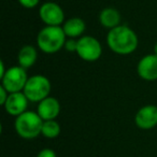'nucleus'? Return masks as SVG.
<instances>
[{
    "instance_id": "6ab92c4d",
    "label": "nucleus",
    "mask_w": 157,
    "mask_h": 157,
    "mask_svg": "<svg viewBox=\"0 0 157 157\" xmlns=\"http://www.w3.org/2000/svg\"><path fill=\"white\" fill-rule=\"evenodd\" d=\"M10 93L8 92L7 90H6L5 87H3L2 85L0 86V105H3L6 103V101H7L8 97H9Z\"/></svg>"
},
{
    "instance_id": "a211bd4d",
    "label": "nucleus",
    "mask_w": 157,
    "mask_h": 157,
    "mask_svg": "<svg viewBox=\"0 0 157 157\" xmlns=\"http://www.w3.org/2000/svg\"><path fill=\"white\" fill-rule=\"evenodd\" d=\"M37 157H57V155L52 148H43L38 153Z\"/></svg>"
},
{
    "instance_id": "9b49d317",
    "label": "nucleus",
    "mask_w": 157,
    "mask_h": 157,
    "mask_svg": "<svg viewBox=\"0 0 157 157\" xmlns=\"http://www.w3.org/2000/svg\"><path fill=\"white\" fill-rule=\"evenodd\" d=\"M37 113L43 121L55 120L60 113V103L56 98L48 96L38 103Z\"/></svg>"
},
{
    "instance_id": "39448f33",
    "label": "nucleus",
    "mask_w": 157,
    "mask_h": 157,
    "mask_svg": "<svg viewBox=\"0 0 157 157\" xmlns=\"http://www.w3.org/2000/svg\"><path fill=\"white\" fill-rule=\"evenodd\" d=\"M28 78L26 69L22 68L21 66H13L7 69L6 74L1 78V85L10 94L23 92Z\"/></svg>"
},
{
    "instance_id": "9d476101",
    "label": "nucleus",
    "mask_w": 157,
    "mask_h": 157,
    "mask_svg": "<svg viewBox=\"0 0 157 157\" xmlns=\"http://www.w3.org/2000/svg\"><path fill=\"white\" fill-rule=\"evenodd\" d=\"M28 102L29 100L23 92L12 93V94L9 95L3 107H5V110L7 111L8 114L17 117L21 114L27 111Z\"/></svg>"
},
{
    "instance_id": "f8f14e48",
    "label": "nucleus",
    "mask_w": 157,
    "mask_h": 157,
    "mask_svg": "<svg viewBox=\"0 0 157 157\" xmlns=\"http://www.w3.org/2000/svg\"><path fill=\"white\" fill-rule=\"evenodd\" d=\"M63 29L65 31V35L67 38H71V39H76V38L83 37V33H85L86 24L84 20L81 17L74 16L69 20H67L63 24Z\"/></svg>"
},
{
    "instance_id": "2eb2a0df",
    "label": "nucleus",
    "mask_w": 157,
    "mask_h": 157,
    "mask_svg": "<svg viewBox=\"0 0 157 157\" xmlns=\"http://www.w3.org/2000/svg\"><path fill=\"white\" fill-rule=\"evenodd\" d=\"M60 125L57 121H43L41 135L48 139H55L60 135Z\"/></svg>"
},
{
    "instance_id": "f257e3e1",
    "label": "nucleus",
    "mask_w": 157,
    "mask_h": 157,
    "mask_svg": "<svg viewBox=\"0 0 157 157\" xmlns=\"http://www.w3.org/2000/svg\"><path fill=\"white\" fill-rule=\"evenodd\" d=\"M107 43L113 53L118 55H129L138 48V36L126 25H120L109 30Z\"/></svg>"
},
{
    "instance_id": "1a4fd4ad",
    "label": "nucleus",
    "mask_w": 157,
    "mask_h": 157,
    "mask_svg": "<svg viewBox=\"0 0 157 157\" xmlns=\"http://www.w3.org/2000/svg\"><path fill=\"white\" fill-rule=\"evenodd\" d=\"M138 75L145 81L157 80V55L148 54L143 56L137 65Z\"/></svg>"
},
{
    "instance_id": "412c9836",
    "label": "nucleus",
    "mask_w": 157,
    "mask_h": 157,
    "mask_svg": "<svg viewBox=\"0 0 157 157\" xmlns=\"http://www.w3.org/2000/svg\"><path fill=\"white\" fill-rule=\"evenodd\" d=\"M154 54L157 55V43H155V45H154Z\"/></svg>"
},
{
    "instance_id": "aec40b11",
    "label": "nucleus",
    "mask_w": 157,
    "mask_h": 157,
    "mask_svg": "<svg viewBox=\"0 0 157 157\" xmlns=\"http://www.w3.org/2000/svg\"><path fill=\"white\" fill-rule=\"evenodd\" d=\"M6 72H7V70H6V67H5V63L1 60L0 61V78L5 75Z\"/></svg>"
},
{
    "instance_id": "423d86ee",
    "label": "nucleus",
    "mask_w": 157,
    "mask_h": 157,
    "mask_svg": "<svg viewBox=\"0 0 157 157\" xmlns=\"http://www.w3.org/2000/svg\"><path fill=\"white\" fill-rule=\"evenodd\" d=\"M76 54L81 59L88 63L98 60L102 55V46L98 39L92 36H83L78 39Z\"/></svg>"
},
{
    "instance_id": "7ed1b4c3",
    "label": "nucleus",
    "mask_w": 157,
    "mask_h": 157,
    "mask_svg": "<svg viewBox=\"0 0 157 157\" xmlns=\"http://www.w3.org/2000/svg\"><path fill=\"white\" fill-rule=\"evenodd\" d=\"M43 120L37 112L26 111L15 118L14 128L21 138L31 140L41 135Z\"/></svg>"
},
{
    "instance_id": "dca6fc26",
    "label": "nucleus",
    "mask_w": 157,
    "mask_h": 157,
    "mask_svg": "<svg viewBox=\"0 0 157 157\" xmlns=\"http://www.w3.org/2000/svg\"><path fill=\"white\" fill-rule=\"evenodd\" d=\"M63 48L70 53H76V48H78V40L71 39V38H67Z\"/></svg>"
},
{
    "instance_id": "ddd939ff",
    "label": "nucleus",
    "mask_w": 157,
    "mask_h": 157,
    "mask_svg": "<svg viewBox=\"0 0 157 157\" xmlns=\"http://www.w3.org/2000/svg\"><path fill=\"white\" fill-rule=\"evenodd\" d=\"M99 22L102 27L111 30L121 25V14L115 8H105L99 14Z\"/></svg>"
},
{
    "instance_id": "4468645a",
    "label": "nucleus",
    "mask_w": 157,
    "mask_h": 157,
    "mask_svg": "<svg viewBox=\"0 0 157 157\" xmlns=\"http://www.w3.org/2000/svg\"><path fill=\"white\" fill-rule=\"evenodd\" d=\"M38 53L35 46L33 45H24L20 50L17 54V61L18 66H21L24 69L33 67L35 63L37 61Z\"/></svg>"
},
{
    "instance_id": "20e7f679",
    "label": "nucleus",
    "mask_w": 157,
    "mask_h": 157,
    "mask_svg": "<svg viewBox=\"0 0 157 157\" xmlns=\"http://www.w3.org/2000/svg\"><path fill=\"white\" fill-rule=\"evenodd\" d=\"M52 85L45 75L36 74L28 78L23 93L30 102H38L50 96Z\"/></svg>"
},
{
    "instance_id": "6e6552de",
    "label": "nucleus",
    "mask_w": 157,
    "mask_h": 157,
    "mask_svg": "<svg viewBox=\"0 0 157 157\" xmlns=\"http://www.w3.org/2000/svg\"><path fill=\"white\" fill-rule=\"evenodd\" d=\"M135 123L140 129L148 130L157 126V107L147 105L138 110L135 116Z\"/></svg>"
},
{
    "instance_id": "f3484780",
    "label": "nucleus",
    "mask_w": 157,
    "mask_h": 157,
    "mask_svg": "<svg viewBox=\"0 0 157 157\" xmlns=\"http://www.w3.org/2000/svg\"><path fill=\"white\" fill-rule=\"evenodd\" d=\"M18 2L22 7L26 8V9H33L39 5L40 0H18Z\"/></svg>"
},
{
    "instance_id": "f03ea898",
    "label": "nucleus",
    "mask_w": 157,
    "mask_h": 157,
    "mask_svg": "<svg viewBox=\"0 0 157 157\" xmlns=\"http://www.w3.org/2000/svg\"><path fill=\"white\" fill-rule=\"evenodd\" d=\"M67 37L61 26H45L37 36V45L45 54H55L65 46Z\"/></svg>"
},
{
    "instance_id": "0eeeda50",
    "label": "nucleus",
    "mask_w": 157,
    "mask_h": 157,
    "mask_svg": "<svg viewBox=\"0 0 157 157\" xmlns=\"http://www.w3.org/2000/svg\"><path fill=\"white\" fill-rule=\"evenodd\" d=\"M40 20L45 26H61L65 21L63 8L56 2H44L39 9Z\"/></svg>"
}]
</instances>
